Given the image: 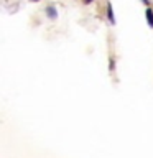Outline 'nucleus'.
<instances>
[{"label":"nucleus","mask_w":153,"mask_h":158,"mask_svg":"<svg viewBox=\"0 0 153 158\" xmlns=\"http://www.w3.org/2000/svg\"><path fill=\"white\" fill-rule=\"evenodd\" d=\"M84 2H86V3H89V2H91V0H84Z\"/></svg>","instance_id":"20e7f679"},{"label":"nucleus","mask_w":153,"mask_h":158,"mask_svg":"<svg viewBox=\"0 0 153 158\" xmlns=\"http://www.w3.org/2000/svg\"><path fill=\"white\" fill-rule=\"evenodd\" d=\"M143 2H145V3H148V0H143Z\"/></svg>","instance_id":"39448f33"},{"label":"nucleus","mask_w":153,"mask_h":158,"mask_svg":"<svg viewBox=\"0 0 153 158\" xmlns=\"http://www.w3.org/2000/svg\"><path fill=\"white\" fill-rule=\"evenodd\" d=\"M107 12H109V18H110V22L114 23V22H115V20H114V13H112V7H110V5H109Z\"/></svg>","instance_id":"f03ea898"},{"label":"nucleus","mask_w":153,"mask_h":158,"mask_svg":"<svg viewBox=\"0 0 153 158\" xmlns=\"http://www.w3.org/2000/svg\"><path fill=\"white\" fill-rule=\"evenodd\" d=\"M147 20H148V25H150V27L153 28V12L150 8L147 10Z\"/></svg>","instance_id":"f257e3e1"},{"label":"nucleus","mask_w":153,"mask_h":158,"mask_svg":"<svg viewBox=\"0 0 153 158\" xmlns=\"http://www.w3.org/2000/svg\"><path fill=\"white\" fill-rule=\"evenodd\" d=\"M48 12H49V17H53V18L56 17V12H54L53 8H48Z\"/></svg>","instance_id":"7ed1b4c3"}]
</instances>
